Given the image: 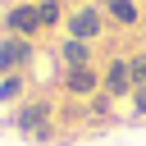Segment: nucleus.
Returning a JSON list of instances; mask_svg holds the SVG:
<instances>
[{
  "instance_id": "nucleus-1",
  "label": "nucleus",
  "mask_w": 146,
  "mask_h": 146,
  "mask_svg": "<svg viewBox=\"0 0 146 146\" xmlns=\"http://www.w3.org/2000/svg\"><path fill=\"white\" fill-rule=\"evenodd\" d=\"M9 123H14V132L18 137H27V141H36V146H46L50 137H55V105L50 100H18V110L9 114Z\"/></svg>"
},
{
  "instance_id": "nucleus-2",
  "label": "nucleus",
  "mask_w": 146,
  "mask_h": 146,
  "mask_svg": "<svg viewBox=\"0 0 146 146\" xmlns=\"http://www.w3.org/2000/svg\"><path fill=\"white\" fill-rule=\"evenodd\" d=\"M105 23H110V18H105V9L87 0V5L68 9V18H64V36H78V41H91V46H96V36L105 32Z\"/></svg>"
},
{
  "instance_id": "nucleus-3",
  "label": "nucleus",
  "mask_w": 146,
  "mask_h": 146,
  "mask_svg": "<svg viewBox=\"0 0 146 146\" xmlns=\"http://www.w3.org/2000/svg\"><path fill=\"white\" fill-rule=\"evenodd\" d=\"M59 91L73 96V100H91L100 91V68L87 64V68H59Z\"/></svg>"
},
{
  "instance_id": "nucleus-4",
  "label": "nucleus",
  "mask_w": 146,
  "mask_h": 146,
  "mask_svg": "<svg viewBox=\"0 0 146 146\" xmlns=\"http://www.w3.org/2000/svg\"><path fill=\"white\" fill-rule=\"evenodd\" d=\"M41 32V14H36V0H18L5 9V36H36Z\"/></svg>"
},
{
  "instance_id": "nucleus-5",
  "label": "nucleus",
  "mask_w": 146,
  "mask_h": 146,
  "mask_svg": "<svg viewBox=\"0 0 146 146\" xmlns=\"http://www.w3.org/2000/svg\"><path fill=\"white\" fill-rule=\"evenodd\" d=\"M100 91L114 96V100H128V96H132V68H128V55H114V59L100 68Z\"/></svg>"
},
{
  "instance_id": "nucleus-6",
  "label": "nucleus",
  "mask_w": 146,
  "mask_h": 146,
  "mask_svg": "<svg viewBox=\"0 0 146 146\" xmlns=\"http://www.w3.org/2000/svg\"><path fill=\"white\" fill-rule=\"evenodd\" d=\"M32 55H36V46H32L27 36H0V78L23 73V68L32 64Z\"/></svg>"
},
{
  "instance_id": "nucleus-7",
  "label": "nucleus",
  "mask_w": 146,
  "mask_h": 146,
  "mask_svg": "<svg viewBox=\"0 0 146 146\" xmlns=\"http://www.w3.org/2000/svg\"><path fill=\"white\" fill-rule=\"evenodd\" d=\"M55 59H59V68H87V64H96V50H91V41L59 36V46H55Z\"/></svg>"
},
{
  "instance_id": "nucleus-8",
  "label": "nucleus",
  "mask_w": 146,
  "mask_h": 146,
  "mask_svg": "<svg viewBox=\"0 0 146 146\" xmlns=\"http://www.w3.org/2000/svg\"><path fill=\"white\" fill-rule=\"evenodd\" d=\"M100 9H105V18H110L114 27H141V14H146L137 0H105Z\"/></svg>"
},
{
  "instance_id": "nucleus-9",
  "label": "nucleus",
  "mask_w": 146,
  "mask_h": 146,
  "mask_svg": "<svg viewBox=\"0 0 146 146\" xmlns=\"http://www.w3.org/2000/svg\"><path fill=\"white\" fill-rule=\"evenodd\" d=\"M36 14H41V32H55V27H64V0H36Z\"/></svg>"
},
{
  "instance_id": "nucleus-10",
  "label": "nucleus",
  "mask_w": 146,
  "mask_h": 146,
  "mask_svg": "<svg viewBox=\"0 0 146 146\" xmlns=\"http://www.w3.org/2000/svg\"><path fill=\"white\" fill-rule=\"evenodd\" d=\"M23 96H27V78H23V73L0 78V105H18Z\"/></svg>"
},
{
  "instance_id": "nucleus-11",
  "label": "nucleus",
  "mask_w": 146,
  "mask_h": 146,
  "mask_svg": "<svg viewBox=\"0 0 146 146\" xmlns=\"http://www.w3.org/2000/svg\"><path fill=\"white\" fill-rule=\"evenodd\" d=\"M87 119H100V123H110V119H114V96L96 91V96L87 100Z\"/></svg>"
},
{
  "instance_id": "nucleus-12",
  "label": "nucleus",
  "mask_w": 146,
  "mask_h": 146,
  "mask_svg": "<svg viewBox=\"0 0 146 146\" xmlns=\"http://www.w3.org/2000/svg\"><path fill=\"white\" fill-rule=\"evenodd\" d=\"M128 68H132V87H146V50L128 55Z\"/></svg>"
},
{
  "instance_id": "nucleus-13",
  "label": "nucleus",
  "mask_w": 146,
  "mask_h": 146,
  "mask_svg": "<svg viewBox=\"0 0 146 146\" xmlns=\"http://www.w3.org/2000/svg\"><path fill=\"white\" fill-rule=\"evenodd\" d=\"M128 105H132V119H137V123H146V87H132Z\"/></svg>"
},
{
  "instance_id": "nucleus-14",
  "label": "nucleus",
  "mask_w": 146,
  "mask_h": 146,
  "mask_svg": "<svg viewBox=\"0 0 146 146\" xmlns=\"http://www.w3.org/2000/svg\"><path fill=\"white\" fill-rule=\"evenodd\" d=\"M141 36H146V14H141Z\"/></svg>"
}]
</instances>
